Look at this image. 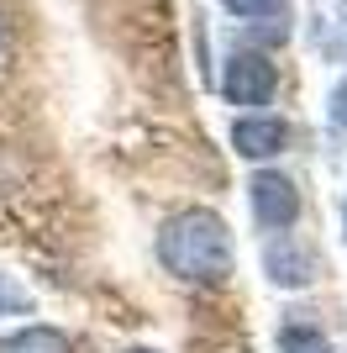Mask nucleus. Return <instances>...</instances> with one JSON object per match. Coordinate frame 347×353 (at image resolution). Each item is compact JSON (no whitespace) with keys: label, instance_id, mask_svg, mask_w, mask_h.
I'll use <instances>...</instances> for the list:
<instances>
[{"label":"nucleus","instance_id":"obj_12","mask_svg":"<svg viewBox=\"0 0 347 353\" xmlns=\"http://www.w3.org/2000/svg\"><path fill=\"white\" fill-rule=\"evenodd\" d=\"M127 353H158V348H127Z\"/></svg>","mask_w":347,"mask_h":353},{"label":"nucleus","instance_id":"obj_7","mask_svg":"<svg viewBox=\"0 0 347 353\" xmlns=\"http://www.w3.org/2000/svg\"><path fill=\"white\" fill-rule=\"evenodd\" d=\"M279 353H332V343L316 327H284L279 332Z\"/></svg>","mask_w":347,"mask_h":353},{"label":"nucleus","instance_id":"obj_10","mask_svg":"<svg viewBox=\"0 0 347 353\" xmlns=\"http://www.w3.org/2000/svg\"><path fill=\"white\" fill-rule=\"evenodd\" d=\"M337 121H342V127H347V90H342V95H337Z\"/></svg>","mask_w":347,"mask_h":353},{"label":"nucleus","instance_id":"obj_5","mask_svg":"<svg viewBox=\"0 0 347 353\" xmlns=\"http://www.w3.org/2000/svg\"><path fill=\"white\" fill-rule=\"evenodd\" d=\"M311 269H316V259H311L300 243H289V237H279V243H269V248H263V274H269L274 285H284V290L311 285V280H316Z\"/></svg>","mask_w":347,"mask_h":353},{"label":"nucleus","instance_id":"obj_3","mask_svg":"<svg viewBox=\"0 0 347 353\" xmlns=\"http://www.w3.org/2000/svg\"><path fill=\"white\" fill-rule=\"evenodd\" d=\"M279 90V69L263 53H231L227 74H221V95L231 105H269Z\"/></svg>","mask_w":347,"mask_h":353},{"label":"nucleus","instance_id":"obj_1","mask_svg":"<svg viewBox=\"0 0 347 353\" xmlns=\"http://www.w3.org/2000/svg\"><path fill=\"white\" fill-rule=\"evenodd\" d=\"M158 264L174 280L221 285L231 274V227L205 206H189L158 227Z\"/></svg>","mask_w":347,"mask_h":353},{"label":"nucleus","instance_id":"obj_9","mask_svg":"<svg viewBox=\"0 0 347 353\" xmlns=\"http://www.w3.org/2000/svg\"><path fill=\"white\" fill-rule=\"evenodd\" d=\"M11 306H32V301H27V295H21V290H16L11 280H0V316H6V311H11Z\"/></svg>","mask_w":347,"mask_h":353},{"label":"nucleus","instance_id":"obj_6","mask_svg":"<svg viewBox=\"0 0 347 353\" xmlns=\"http://www.w3.org/2000/svg\"><path fill=\"white\" fill-rule=\"evenodd\" d=\"M0 353H69V338L58 327H16L0 338Z\"/></svg>","mask_w":347,"mask_h":353},{"label":"nucleus","instance_id":"obj_13","mask_svg":"<svg viewBox=\"0 0 347 353\" xmlns=\"http://www.w3.org/2000/svg\"><path fill=\"white\" fill-rule=\"evenodd\" d=\"M0 53H6V27H0Z\"/></svg>","mask_w":347,"mask_h":353},{"label":"nucleus","instance_id":"obj_2","mask_svg":"<svg viewBox=\"0 0 347 353\" xmlns=\"http://www.w3.org/2000/svg\"><path fill=\"white\" fill-rule=\"evenodd\" d=\"M247 201H253V216H258L263 232H289L300 221V190L279 169H258L253 185H247Z\"/></svg>","mask_w":347,"mask_h":353},{"label":"nucleus","instance_id":"obj_8","mask_svg":"<svg viewBox=\"0 0 347 353\" xmlns=\"http://www.w3.org/2000/svg\"><path fill=\"white\" fill-rule=\"evenodd\" d=\"M231 16H242V21H258V16H274L284 11V0H221Z\"/></svg>","mask_w":347,"mask_h":353},{"label":"nucleus","instance_id":"obj_11","mask_svg":"<svg viewBox=\"0 0 347 353\" xmlns=\"http://www.w3.org/2000/svg\"><path fill=\"white\" fill-rule=\"evenodd\" d=\"M342 237H347V201H342Z\"/></svg>","mask_w":347,"mask_h":353},{"label":"nucleus","instance_id":"obj_4","mask_svg":"<svg viewBox=\"0 0 347 353\" xmlns=\"http://www.w3.org/2000/svg\"><path fill=\"white\" fill-rule=\"evenodd\" d=\"M231 148L242 159L263 163V159H279L289 148V121L274 117V111H258V117H237L231 121Z\"/></svg>","mask_w":347,"mask_h":353}]
</instances>
